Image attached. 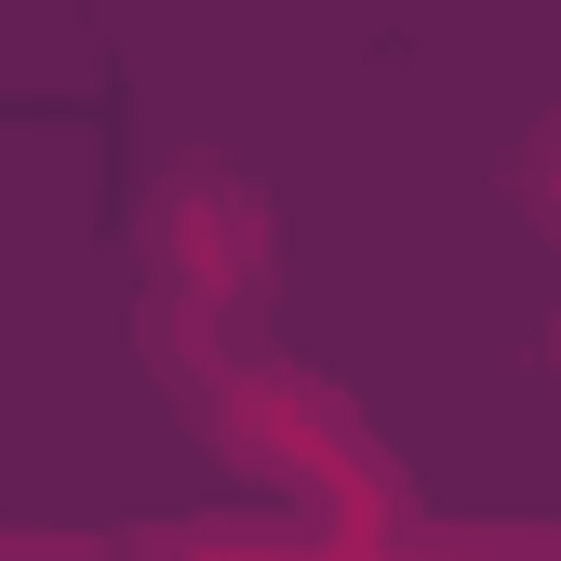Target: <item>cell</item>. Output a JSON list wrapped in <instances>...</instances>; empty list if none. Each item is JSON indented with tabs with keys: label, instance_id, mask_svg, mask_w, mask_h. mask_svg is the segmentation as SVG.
Instances as JSON below:
<instances>
[{
	"label": "cell",
	"instance_id": "6da1fadb",
	"mask_svg": "<svg viewBox=\"0 0 561 561\" xmlns=\"http://www.w3.org/2000/svg\"><path fill=\"white\" fill-rule=\"evenodd\" d=\"M134 254H148V295H201V308H241V321H254L267 267H280V228H267L254 174L174 161L148 201H134Z\"/></svg>",
	"mask_w": 561,
	"mask_h": 561
},
{
	"label": "cell",
	"instance_id": "7a4b0ae2",
	"mask_svg": "<svg viewBox=\"0 0 561 561\" xmlns=\"http://www.w3.org/2000/svg\"><path fill=\"white\" fill-rule=\"evenodd\" d=\"M508 201H522V228H535V241H561V107L522 134V161H508Z\"/></svg>",
	"mask_w": 561,
	"mask_h": 561
},
{
	"label": "cell",
	"instance_id": "3957f363",
	"mask_svg": "<svg viewBox=\"0 0 561 561\" xmlns=\"http://www.w3.org/2000/svg\"><path fill=\"white\" fill-rule=\"evenodd\" d=\"M548 362H561V321H548Z\"/></svg>",
	"mask_w": 561,
	"mask_h": 561
}]
</instances>
